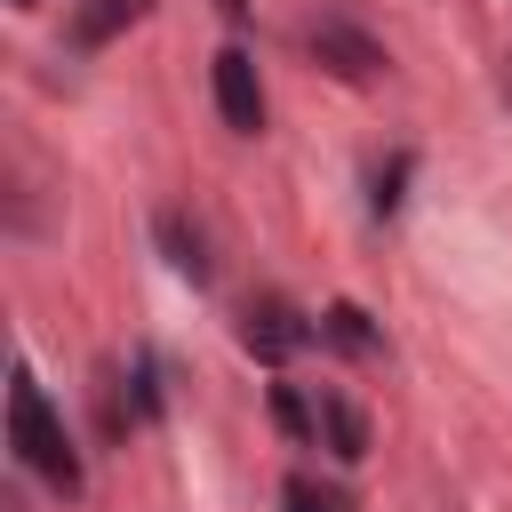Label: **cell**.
<instances>
[{
  "label": "cell",
  "mask_w": 512,
  "mask_h": 512,
  "mask_svg": "<svg viewBox=\"0 0 512 512\" xmlns=\"http://www.w3.org/2000/svg\"><path fill=\"white\" fill-rule=\"evenodd\" d=\"M8 440H16V456L48 480V488H64V496H80V456H72V440H64V424H56V408H48V392L16 368V384H8Z\"/></svg>",
  "instance_id": "cell-1"
},
{
  "label": "cell",
  "mask_w": 512,
  "mask_h": 512,
  "mask_svg": "<svg viewBox=\"0 0 512 512\" xmlns=\"http://www.w3.org/2000/svg\"><path fill=\"white\" fill-rule=\"evenodd\" d=\"M240 344H248L256 360H272V368H280L288 352H304V344H312V320H304L288 296H256V304L240 312Z\"/></svg>",
  "instance_id": "cell-2"
},
{
  "label": "cell",
  "mask_w": 512,
  "mask_h": 512,
  "mask_svg": "<svg viewBox=\"0 0 512 512\" xmlns=\"http://www.w3.org/2000/svg\"><path fill=\"white\" fill-rule=\"evenodd\" d=\"M216 112H224V128H240V136L264 128V80H256V56H248V48H216Z\"/></svg>",
  "instance_id": "cell-3"
},
{
  "label": "cell",
  "mask_w": 512,
  "mask_h": 512,
  "mask_svg": "<svg viewBox=\"0 0 512 512\" xmlns=\"http://www.w3.org/2000/svg\"><path fill=\"white\" fill-rule=\"evenodd\" d=\"M304 40H312V56H320V64H336L344 80H376V72H384V48H376L360 24H344V16H312V24H304Z\"/></svg>",
  "instance_id": "cell-4"
},
{
  "label": "cell",
  "mask_w": 512,
  "mask_h": 512,
  "mask_svg": "<svg viewBox=\"0 0 512 512\" xmlns=\"http://www.w3.org/2000/svg\"><path fill=\"white\" fill-rule=\"evenodd\" d=\"M320 440H328V456H336V464H360V456H368V416H360L352 400L320 392Z\"/></svg>",
  "instance_id": "cell-5"
},
{
  "label": "cell",
  "mask_w": 512,
  "mask_h": 512,
  "mask_svg": "<svg viewBox=\"0 0 512 512\" xmlns=\"http://www.w3.org/2000/svg\"><path fill=\"white\" fill-rule=\"evenodd\" d=\"M144 8H152V0H80V8H72V40H80V48H104V40L128 32Z\"/></svg>",
  "instance_id": "cell-6"
},
{
  "label": "cell",
  "mask_w": 512,
  "mask_h": 512,
  "mask_svg": "<svg viewBox=\"0 0 512 512\" xmlns=\"http://www.w3.org/2000/svg\"><path fill=\"white\" fill-rule=\"evenodd\" d=\"M160 248L184 280H208V256H200V232H184V216H160Z\"/></svg>",
  "instance_id": "cell-7"
},
{
  "label": "cell",
  "mask_w": 512,
  "mask_h": 512,
  "mask_svg": "<svg viewBox=\"0 0 512 512\" xmlns=\"http://www.w3.org/2000/svg\"><path fill=\"white\" fill-rule=\"evenodd\" d=\"M320 336H328V344H344V352H376V328H368V312H360V304H328Z\"/></svg>",
  "instance_id": "cell-8"
},
{
  "label": "cell",
  "mask_w": 512,
  "mask_h": 512,
  "mask_svg": "<svg viewBox=\"0 0 512 512\" xmlns=\"http://www.w3.org/2000/svg\"><path fill=\"white\" fill-rule=\"evenodd\" d=\"M272 424H280L288 440H312V432H320V416L304 408V392H296V384H272Z\"/></svg>",
  "instance_id": "cell-9"
},
{
  "label": "cell",
  "mask_w": 512,
  "mask_h": 512,
  "mask_svg": "<svg viewBox=\"0 0 512 512\" xmlns=\"http://www.w3.org/2000/svg\"><path fill=\"white\" fill-rule=\"evenodd\" d=\"M280 512H344V496H336V488H320L312 472H296V480L280 488Z\"/></svg>",
  "instance_id": "cell-10"
},
{
  "label": "cell",
  "mask_w": 512,
  "mask_h": 512,
  "mask_svg": "<svg viewBox=\"0 0 512 512\" xmlns=\"http://www.w3.org/2000/svg\"><path fill=\"white\" fill-rule=\"evenodd\" d=\"M400 184H408V160H392V168L376 176V216H392V208H400Z\"/></svg>",
  "instance_id": "cell-11"
},
{
  "label": "cell",
  "mask_w": 512,
  "mask_h": 512,
  "mask_svg": "<svg viewBox=\"0 0 512 512\" xmlns=\"http://www.w3.org/2000/svg\"><path fill=\"white\" fill-rule=\"evenodd\" d=\"M216 8H224V16H232V24H240V16H248V0H216Z\"/></svg>",
  "instance_id": "cell-12"
}]
</instances>
